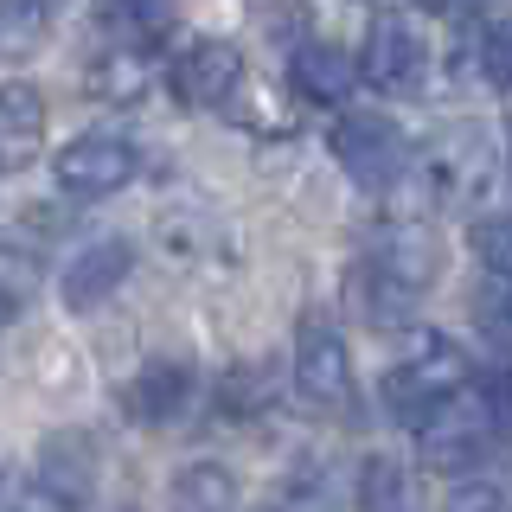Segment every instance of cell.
Instances as JSON below:
<instances>
[{"instance_id": "9", "label": "cell", "mask_w": 512, "mask_h": 512, "mask_svg": "<svg viewBox=\"0 0 512 512\" xmlns=\"http://www.w3.org/2000/svg\"><path fill=\"white\" fill-rule=\"evenodd\" d=\"M128 269H135V244H128V237H96V244H84L71 263H64V276H58L64 308L96 314V308H103V301L128 282Z\"/></svg>"}, {"instance_id": "24", "label": "cell", "mask_w": 512, "mask_h": 512, "mask_svg": "<svg viewBox=\"0 0 512 512\" xmlns=\"http://www.w3.org/2000/svg\"><path fill=\"white\" fill-rule=\"evenodd\" d=\"M480 64H487L493 90L512 96V20H493L487 26V39H480Z\"/></svg>"}, {"instance_id": "5", "label": "cell", "mask_w": 512, "mask_h": 512, "mask_svg": "<svg viewBox=\"0 0 512 512\" xmlns=\"http://www.w3.org/2000/svg\"><path fill=\"white\" fill-rule=\"evenodd\" d=\"M295 391L314 410H352V397H359L346 333L327 314H301V327H295Z\"/></svg>"}, {"instance_id": "26", "label": "cell", "mask_w": 512, "mask_h": 512, "mask_svg": "<svg viewBox=\"0 0 512 512\" xmlns=\"http://www.w3.org/2000/svg\"><path fill=\"white\" fill-rule=\"evenodd\" d=\"M0 512H52V500L39 493V480L20 468H0Z\"/></svg>"}, {"instance_id": "19", "label": "cell", "mask_w": 512, "mask_h": 512, "mask_svg": "<svg viewBox=\"0 0 512 512\" xmlns=\"http://www.w3.org/2000/svg\"><path fill=\"white\" fill-rule=\"evenodd\" d=\"M282 512H340V487H333L327 461L301 455L295 468L282 474Z\"/></svg>"}, {"instance_id": "10", "label": "cell", "mask_w": 512, "mask_h": 512, "mask_svg": "<svg viewBox=\"0 0 512 512\" xmlns=\"http://www.w3.org/2000/svg\"><path fill=\"white\" fill-rule=\"evenodd\" d=\"M288 77H295L301 103H320V109H346V96L359 90L352 52H340V45H327V39H301L295 58H288Z\"/></svg>"}, {"instance_id": "25", "label": "cell", "mask_w": 512, "mask_h": 512, "mask_svg": "<svg viewBox=\"0 0 512 512\" xmlns=\"http://www.w3.org/2000/svg\"><path fill=\"white\" fill-rule=\"evenodd\" d=\"M442 512H512V506L493 480H455V487L442 493Z\"/></svg>"}, {"instance_id": "20", "label": "cell", "mask_w": 512, "mask_h": 512, "mask_svg": "<svg viewBox=\"0 0 512 512\" xmlns=\"http://www.w3.org/2000/svg\"><path fill=\"white\" fill-rule=\"evenodd\" d=\"M52 32V0H0V52L26 58Z\"/></svg>"}, {"instance_id": "8", "label": "cell", "mask_w": 512, "mask_h": 512, "mask_svg": "<svg viewBox=\"0 0 512 512\" xmlns=\"http://www.w3.org/2000/svg\"><path fill=\"white\" fill-rule=\"evenodd\" d=\"M365 263H372L378 276H391L404 295H423V288L442 276V237L429 231V218H410V212L378 218Z\"/></svg>"}, {"instance_id": "2", "label": "cell", "mask_w": 512, "mask_h": 512, "mask_svg": "<svg viewBox=\"0 0 512 512\" xmlns=\"http://www.w3.org/2000/svg\"><path fill=\"white\" fill-rule=\"evenodd\" d=\"M461 384H468V352L436 327H410L404 346H397V359H391V372H384V410L416 429L436 404H448Z\"/></svg>"}, {"instance_id": "16", "label": "cell", "mask_w": 512, "mask_h": 512, "mask_svg": "<svg viewBox=\"0 0 512 512\" xmlns=\"http://www.w3.org/2000/svg\"><path fill=\"white\" fill-rule=\"evenodd\" d=\"M96 26H103L116 45L148 52L160 32L173 26V0H96Z\"/></svg>"}, {"instance_id": "6", "label": "cell", "mask_w": 512, "mask_h": 512, "mask_svg": "<svg viewBox=\"0 0 512 512\" xmlns=\"http://www.w3.org/2000/svg\"><path fill=\"white\" fill-rule=\"evenodd\" d=\"M352 64H359V77L378 96H416L423 77H429V45L404 13H378V20L365 26V52Z\"/></svg>"}, {"instance_id": "1", "label": "cell", "mask_w": 512, "mask_h": 512, "mask_svg": "<svg viewBox=\"0 0 512 512\" xmlns=\"http://www.w3.org/2000/svg\"><path fill=\"white\" fill-rule=\"evenodd\" d=\"M506 423H512V372H487V378L461 384L448 404H436L416 423V455L436 474H468L500 442Z\"/></svg>"}, {"instance_id": "3", "label": "cell", "mask_w": 512, "mask_h": 512, "mask_svg": "<svg viewBox=\"0 0 512 512\" xmlns=\"http://www.w3.org/2000/svg\"><path fill=\"white\" fill-rule=\"evenodd\" d=\"M167 84L186 109H212V116L250 122V71H244V58H237L231 39L180 45V58L167 64Z\"/></svg>"}, {"instance_id": "22", "label": "cell", "mask_w": 512, "mask_h": 512, "mask_svg": "<svg viewBox=\"0 0 512 512\" xmlns=\"http://www.w3.org/2000/svg\"><path fill=\"white\" fill-rule=\"evenodd\" d=\"M468 244H474V256H480V269H487V276H512V218L506 212L474 218Z\"/></svg>"}, {"instance_id": "17", "label": "cell", "mask_w": 512, "mask_h": 512, "mask_svg": "<svg viewBox=\"0 0 512 512\" xmlns=\"http://www.w3.org/2000/svg\"><path fill=\"white\" fill-rule=\"evenodd\" d=\"M84 84H90V96L128 103V96H141V90L154 84V58H148V52H135V45H116L109 58H96L90 71H84Z\"/></svg>"}, {"instance_id": "12", "label": "cell", "mask_w": 512, "mask_h": 512, "mask_svg": "<svg viewBox=\"0 0 512 512\" xmlns=\"http://www.w3.org/2000/svg\"><path fill=\"white\" fill-rule=\"evenodd\" d=\"M32 480H39V493L52 500V512L90 506V493H96V455H90V442L84 436H52Z\"/></svg>"}, {"instance_id": "13", "label": "cell", "mask_w": 512, "mask_h": 512, "mask_svg": "<svg viewBox=\"0 0 512 512\" xmlns=\"http://www.w3.org/2000/svg\"><path fill=\"white\" fill-rule=\"evenodd\" d=\"M39 148H45V96L20 77H7L0 84V173L32 167Z\"/></svg>"}, {"instance_id": "7", "label": "cell", "mask_w": 512, "mask_h": 512, "mask_svg": "<svg viewBox=\"0 0 512 512\" xmlns=\"http://www.w3.org/2000/svg\"><path fill=\"white\" fill-rule=\"evenodd\" d=\"M52 180H58V192H71V199H109V192H122L135 180V148H128L122 135H109V128H90V135H77V141L58 148Z\"/></svg>"}, {"instance_id": "21", "label": "cell", "mask_w": 512, "mask_h": 512, "mask_svg": "<svg viewBox=\"0 0 512 512\" xmlns=\"http://www.w3.org/2000/svg\"><path fill=\"white\" fill-rule=\"evenodd\" d=\"M474 320H480V333H487L493 346L512 352V276H480V288H474Z\"/></svg>"}, {"instance_id": "4", "label": "cell", "mask_w": 512, "mask_h": 512, "mask_svg": "<svg viewBox=\"0 0 512 512\" xmlns=\"http://www.w3.org/2000/svg\"><path fill=\"white\" fill-rule=\"evenodd\" d=\"M333 160L352 173V186L365 192H391L410 180V135L391 116H340L333 128Z\"/></svg>"}, {"instance_id": "28", "label": "cell", "mask_w": 512, "mask_h": 512, "mask_svg": "<svg viewBox=\"0 0 512 512\" xmlns=\"http://www.w3.org/2000/svg\"><path fill=\"white\" fill-rule=\"evenodd\" d=\"M0 327H7V308H0Z\"/></svg>"}, {"instance_id": "11", "label": "cell", "mask_w": 512, "mask_h": 512, "mask_svg": "<svg viewBox=\"0 0 512 512\" xmlns=\"http://www.w3.org/2000/svg\"><path fill=\"white\" fill-rule=\"evenodd\" d=\"M192 372L180 359H154V365H141L135 378H128V391H122V404H128V416L135 423H148V429H160V423H180V416L192 410Z\"/></svg>"}, {"instance_id": "18", "label": "cell", "mask_w": 512, "mask_h": 512, "mask_svg": "<svg viewBox=\"0 0 512 512\" xmlns=\"http://www.w3.org/2000/svg\"><path fill=\"white\" fill-rule=\"evenodd\" d=\"M359 506L365 512H416L404 461H397V455H365L359 461Z\"/></svg>"}, {"instance_id": "15", "label": "cell", "mask_w": 512, "mask_h": 512, "mask_svg": "<svg viewBox=\"0 0 512 512\" xmlns=\"http://www.w3.org/2000/svg\"><path fill=\"white\" fill-rule=\"evenodd\" d=\"M167 512H237V474L224 461H186L167 487Z\"/></svg>"}, {"instance_id": "23", "label": "cell", "mask_w": 512, "mask_h": 512, "mask_svg": "<svg viewBox=\"0 0 512 512\" xmlns=\"http://www.w3.org/2000/svg\"><path fill=\"white\" fill-rule=\"evenodd\" d=\"M32 288H39V263H32L20 244H0V308L13 314Z\"/></svg>"}, {"instance_id": "27", "label": "cell", "mask_w": 512, "mask_h": 512, "mask_svg": "<svg viewBox=\"0 0 512 512\" xmlns=\"http://www.w3.org/2000/svg\"><path fill=\"white\" fill-rule=\"evenodd\" d=\"M442 7H448V13H455V7H461V0H442Z\"/></svg>"}, {"instance_id": "14", "label": "cell", "mask_w": 512, "mask_h": 512, "mask_svg": "<svg viewBox=\"0 0 512 512\" xmlns=\"http://www.w3.org/2000/svg\"><path fill=\"white\" fill-rule=\"evenodd\" d=\"M346 308L365 320V327H378V333H391V327H404L410 320V308H416V295H404V288H397L391 276H378L372 263H352L346 269Z\"/></svg>"}]
</instances>
